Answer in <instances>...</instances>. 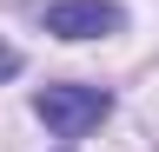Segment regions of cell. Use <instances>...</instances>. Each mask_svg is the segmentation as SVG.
<instances>
[{
    "instance_id": "cell-1",
    "label": "cell",
    "mask_w": 159,
    "mask_h": 152,
    "mask_svg": "<svg viewBox=\"0 0 159 152\" xmlns=\"http://www.w3.org/2000/svg\"><path fill=\"white\" fill-rule=\"evenodd\" d=\"M33 112L47 119V132H60V139H86V132L113 112V93L106 86H40Z\"/></svg>"
},
{
    "instance_id": "cell-2",
    "label": "cell",
    "mask_w": 159,
    "mask_h": 152,
    "mask_svg": "<svg viewBox=\"0 0 159 152\" xmlns=\"http://www.w3.org/2000/svg\"><path fill=\"white\" fill-rule=\"evenodd\" d=\"M126 27V7L119 0H53L47 7V33L53 40H99V33Z\"/></svg>"
},
{
    "instance_id": "cell-3",
    "label": "cell",
    "mask_w": 159,
    "mask_h": 152,
    "mask_svg": "<svg viewBox=\"0 0 159 152\" xmlns=\"http://www.w3.org/2000/svg\"><path fill=\"white\" fill-rule=\"evenodd\" d=\"M13 73H20V53H13L7 40H0V80H13Z\"/></svg>"
}]
</instances>
